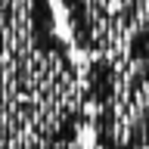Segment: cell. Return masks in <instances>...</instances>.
Returning <instances> with one entry per match:
<instances>
[{"label":"cell","instance_id":"6da1fadb","mask_svg":"<svg viewBox=\"0 0 149 149\" xmlns=\"http://www.w3.org/2000/svg\"><path fill=\"white\" fill-rule=\"evenodd\" d=\"M84 87L47 0H0V149H81Z\"/></svg>","mask_w":149,"mask_h":149}]
</instances>
